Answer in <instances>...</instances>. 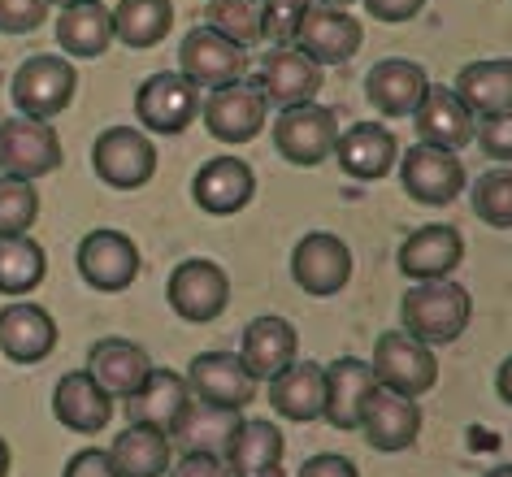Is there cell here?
I'll return each instance as SVG.
<instances>
[{
  "label": "cell",
  "instance_id": "1",
  "mask_svg": "<svg viewBox=\"0 0 512 477\" xmlns=\"http://www.w3.org/2000/svg\"><path fill=\"white\" fill-rule=\"evenodd\" d=\"M400 317H404V334H413L426 347H443L469 330L473 304L460 282L439 278V282H417L413 291H404Z\"/></svg>",
  "mask_w": 512,
  "mask_h": 477
},
{
  "label": "cell",
  "instance_id": "2",
  "mask_svg": "<svg viewBox=\"0 0 512 477\" xmlns=\"http://www.w3.org/2000/svg\"><path fill=\"white\" fill-rule=\"evenodd\" d=\"M369 369H374V382L387 386L395 395H426L439 382V360H434V347H426L421 339L404 330H387L378 334L374 356H369Z\"/></svg>",
  "mask_w": 512,
  "mask_h": 477
},
{
  "label": "cell",
  "instance_id": "3",
  "mask_svg": "<svg viewBox=\"0 0 512 477\" xmlns=\"http://www.w3.org/2000/svg\"><path fill=\"white\" fill-rule=\"evenodd\" d=\"M9 87H14V105H18L22 118L48 122V118H57V113L70 109L74 87H79V70L57 53H35L18 66Z\"/></svg>",
  "mask_w": 512,
  "mask_h": 477
},
{
  "label": "cell",
  "instance_id": "4",
  "mask_svg": "<svg viewBox=\"0 0 512 477\" xmlns=\"http://www.w3.org/2000/svg\"><path fill=\"white\" fill-rule=\"evenodd\" d=\"M200 105H204L200 87L187 83L178 70L148 74L135 92V118L152 135H183L200 118Z\"/></svg>",
  "mask_w": 512,
  "mask_h": 477
},
{
  "label": "cell",
  "instance_id": "5",
  "mask_svg": "<svg viewBox=\"0 0 512 477\" xmlns=\"http://www.w3.org/2000/svg\"><path fill=\"white\" fill-rule=\"evenodd\" d=\"M92 170L105 187L139 191L157 174V144L135 126H109L92 144Z\"/></svg>",
  "mask_w": 512,
  "mask_h": 477
},
{
  "label": "cell",
  "instance_id": "6",
  "mask_svg": "<svg viewBox=\"0 0 512 477\" xmlns=\"http://www.w3.org/2000/svg\"><path fill=\"white\" fill-rule=\"evenodd\" d=\"M61 157L66 152H61V139L48 122L22 118V113L0 122V174L35 183V178L61 170Z\"/></svg>",
  "mask_w": 512,
  "mask_h": 477
},
{
  "label": "cell",
  "instance_id": "7",
  "mask_svg": "<svg viewBox=\"0 0 512 477\" xmlns=\"http://www.w3.org/2000/svg\"><path fill=\"white\" fill-rule=\"evenodd\" d=\"M274 144L278 152L291 161V165H322L326 157H335V144H339V118L330 105H296V109H283L274 122Z\"/></svg>",
  "mask_w": 512,
  "mask_h": 477
},
{
  "label": "cell",
  "instance_id": "8",
  "mask_svg": "<svg viewBox=\"0 0 512 477\" xmlns=\"http://www.w3.org/2000/svg\"><path fill=\"white\" fill-rule=\"evenodd\" d=\"M248 66H252L248 48L230 44L226 35H217L209 27L187 31L183 44H178V74H183L187 83H196V87H209V92L239 83L243 74H248Z\"/></svg>",
  "mask_w": 512,
  "mask_h": 477
},
{
  "label": "cell",
  "instance_id": "9",
  "mask_svg": "<svg viewBox=\"0 0 512 477\" xmlns=\"http://www.w3.org/2000/svg\"><path fill=\"white\" fill-rule=\"evenodd\" d=\"M165 300L183 321H196V326L217 321L230 304V274L217 261H204V256L183 261L165 282Z\"/></svg>",
  "mask_w": 512,
  "mask_h": 477
},
{
  "label": "cell",
  "instance_id": "10",
  "mask_svg": "<svg viewBox=\"0 0 512 477\" xmlns=\"http://www.w3.org/2000/svg\"><path fill=\"white\" fill-rule=\"evenodd\" d=\"M395 174H400V187L413 204H452L460 191H465V165H460L456 152L417 144L404 152V161H395Z\"/></svg>",
  "mask_w": 512,
  "mask_h": 477
},
{
  "label": "cell",
  "instance_id": "11",
  "mask_svg": "<svg viewBox=\"0 0 512 477\" xmlns=\"http://www.w3.org/2000/svg\"><path fill=\"white\" fill-rule=\"evenodd\" d=\"M322 87V66L296 44H274L256 66V92L278 109L309 105Z\"/></svg>",
  "mask_w": 512,
  "mask_h": 477
},
{
  "label": "cell",
  "instance_id": "12",
  "mask_svg": "<svg viewBox=\"0 0 512 477\" xmlns=\"http://www.w3.org/2000/svg\"><path fill=\"white\" fill-rule=\"evenodd\" d=\"M291 278L304 295H317V300L339 295L352 278V248L330 230H313L291 252Z\"/></svg>",
  "mask_w": 512,
  "mask_h": 477
},
{
  "label": "cell",
  "instance_id": "13",
  "mask_svg": "<svg viewBox=\"0 0 512 477\" xmlns=\"http://www.w3.org/2000/svg\"><path fill=\"white\" fill-rule=\"evenodd\" d=\"M191 399L217 408H248L256 399V378L248 365L239 360V352H200L191 356V369L183 373Z\"/></svg>",
  "mask_w": 512,
  "mask_h": 477
},
{
  "label": "cell",
  "instance_id": "14",
  "mask_svg": "<svg viewBox=\"0 0 512 477\" xmlns=\"http://www.w3.org/2000/svg\"><path fill=\"white\" fill-rule=\"evenodd\" d=\"M265 113H270V100L248 83L217 87L200 105L204 131H209L217 144H248V139H256L265 131Z\"/></svg>",
  "mask_w": 512,
  "mask_h": 477
},
{
  "label": "cell",
  "instance_id": "15",
  "mask_svg": "<svg viewBox=\"0 0 512 477\" xmlns=\"http://www.w3.org/2000/svg\"><path fill=\"white\" fill-rule=\"evenodd\" d=\"M79 274L92 291L118 295L139 278V248L122 230H92L79 243Z\"/></svg>",
  "mask_w": 512,
  "mask_h": 477
},
{
  "label": "cell",
  "instance_id": "16",
  "mask_svg": "<svg viewBox=\"0 0 512 477\" xmlns=\"http://www.w3.org/2000/svg\"><path fill=\"white\" fill-rule=\"evenodd\" d=\"M356 430L369 438L374 451H404V447H413L421 434V408H417V399L395 395L374 382V391H369L361 404V425H356Z\"/></svg>",
  "mask_w": 512,
  "mask_h": 477
},
{
  "label": "cell",
  "instance_id": "17",
  "mask_svg": "<svg viewBox=\"0 0 512 477\" xmlns=\"http://www.w3.org/2000/svg\"><path fill=\"white\" fill-rule=\"evenodd\" d=\"M361 22H356L348 9H335V5H309L300 31H296V48H304L317 66H343L361 53Z\"/></svg>",
  "mask_w": 512,
  "mask_h": 477
},
{
  "label": "cell",
  "instance_id": "18",
  "mask_svg": "<svg viewBox=\"0 0 512 477\" xmlns=\"http://www.w3.org/2000/svg\"><path fill=\"white\" fill-rule=\"evenodd\" d=\"M191 196L209 217H230L239 209H248L256 196V174L248 161L239 157H213L196 170V183H191Z\"/></svg>",
  "mask_w": 512,
  "mask_h": 477
},
{
  "label": "cell",
  "instance_id": "19",
  "mask_svg": "<svg viewBox=\"0 0 512 477\" xmlns=\"http://www.w3.org/2000/svg\"><path fill=\"white\" fill-rule=\"evenodd\" d=\"M395 261H400V274L404 278H413V282H439V278L452 274L460 261H465V239H460L456 226H439V222L417 226L413 235L404 239V248H400Z\"/></svg>",
  "mask_w": 512,
  "mask_h": 477
},
{
  "label": "cell",
  "instance_id": "20",
  "mask_svg": "<svg viewBox=\"0 0 512 477\" xmlns=\"http://www.w3.org/2000/svg\"><path fill=\"white\" fill-rule=\"evenodd\" d=\"M335 161H339L343 174L356 178V183H378V178H387L395 170L400 144H395V135L382 122H356L352 131L339 135Z\"/></svg>",
  "mask_w": 512,
  "mask_h": 477
},
{
  "label": "cell",
  "instance_id": "21",
  "mask_svg": "<svg viewBox=\"0 0 512 477\" xmlns=\"http://www.w3.org/2000/svg\"><path fill=\"white\" fill-rule=\"evenodd\" d=\"M300 352V334L296 326H291L287 317H252L248 326H243V339H239V360L248 365V373L256 382H270L274 373H283L291 360H296Z\"/></svg>",
  "mask_w": 512,
  "mask_h": 477
},
{
  "label": "cell",
  "instance_id": "22",
  "mask_svg": "<svg viewBox=\"0 0 512 477\" xmlns=\"http://www.w3.org/2000/svg\"><path fill=\"white\" fill-rule=\"evenodd\" d=\"M426 92H430L426 70H421L417 61H408V57L378 61V66L369 70V79H365V96H369V105H374L382 118H408V113H417V105L426 100Z\"/></svg>",
  "mask_w": 512,
  "mask_h": 477
},
{
  "label": "cell",
  "instance_id": "23",
  "mask_svg": "<svg viewBox=\"0 0 512 477\" xmlns=\"http://www.w3.org/2000/svg\"><path fill=\"white\" fill-rule=\"evenodd\" d=\"M53 412L74 434H100L113 417V395L87 369H70L66 378H57Z\"/></svg>",
  "mask_w": 512,
  "mask_h": 477
},
{
  "label": "cell",
  "instance_id": "24",
  "mask_svg": "<svg viewBox=\"0 0 512 477\" xmlns=\"http://www.w3.org/2000/svg\"><path fill=\"white\" fill-rule=\"evenodd\" d=\"M57 347V321L40 304H5L0 308V352L18 365H40Z\"/></svg>",
  "mask_w": 512,
  "mask_h": 477
},
{
  "label": "cell",
  "instance_id": "25",
  "mask_svg": "<svg viewBox=\"0 0 512 477\" xmlns=\"http://www.w3.org/2000/svg\"><path fill=\"white\" fill-rule=\"evenodd\" d=\"M270 408L287 421L309 425L326 412V365L313 360H291L283 373L270 378Z\"/></svg>",
  "mask_w": 512,
  "mask_h": 477
},
{
  "label": "cell",
  "instance_id": "26",
  "mask_svg": "<svg viewBox=\"0 0 512 477\" xmlns=\"http://www.w3.org/2000/svg\"><path fill=\"white\" fill-rule=\"evenodd\" d=\"M283 430L274 421L261 417H243L230 447L222 451L230 477H278L283 469Z\"/></svg>",
  "mask_w": 512,
  "mask_h": 477
},
{
  "label": "cell",
  "instance_id": "27",
  "mask_svg": "<svg viewBox=\"0 0 512 477\" xmlns=\"http://www.w3.org/2000/svg\"><path fill=\"white\" fill-rule=\"evenodd\" d=\"M413 122H417V139L421 144H430V148H443V152H460V148H469L473 144V113L460 105L452 87H430L426 100L417 105L413 113Z\"/></svg>",
  "mask_w": 512,
  "mask_h": 477
},
{
  "label": "cell",
  "instance_id": "28",
  "mask_svg": "<svg viewBox=\"0 0 512 477\" xmlns=\"http://www.w3.org/2000/svg\"><path fill=\"white\" fill-rule=\"evenodd\" d=\"M87 373H92L113 399H131L139 386L148 382L152 360L144 347L131 339H100V343H92V352H87Z\"/></svg>",
  "mask_w": 512,
  "mask_h": 477
},
{
  "label": "cell",
  "instance_id": "29",
  "mask_svg": "<svg viewBox=\"0 0 512 477\" xmlns=\"http://www.w3.org/2000/svg\"><path fill=\"white\" fill-rule=\"evenodd\" d=\"M374 391V369L361 356H339L335 365H326V412L335 430H356L361 425V404Z\"/></svg>",
  "mask_w": 512,
  "mask_h": 477
},
{
  "label": "cell",
  "instance_id": "30",
  "mask_svg": "<svg viewBox=\"0 0 512 477\" xmlns=\"http://www.w3.org/2000/svg\"><path fill=\"white\" fill-rule=\"evenodd\" d=\"M109 456H113V464H118L122 477H165L170 464H174V443L161 425L131 421L118 438H113Z\"/></svg>",
  "mask_w": 512,
  "mask_h": 477
},
{
  "label": "cell",
  "instance_id": "31",
  "mask_svg": "<svg viewBox=\"0 0 512 477\" xmlns=\"http://www.w3.org/2000/svg\"><path fill=\"white\" fill-rule=\"evenodd\" d=\"M456 100L465 105L473 118H495V113L512 109V61H473L456 74Z\"/></svg>",
  "mask_w": 512,
  "mask_h": 477
},
{
  "label": "cell",
  "instance_id": "32",
  "mask_svg": "<svg viewBox=\"0 0 512 477\" xmlns=\"http://www.w3.org/2000/svg\"><path fill=\"white\" fill-rule=\"evenodd\" d=\"M239 412L235 408H217V404H200V399H191L183 408V417L170 425V438L183 451H209V456H222L230 447V438L239 430Z\"/></svg>",
  "mask_w": 512,
  "mask_h": 477
},
{
  "label": "cell",
  "instance_id": "33",
  "mask_svg": "<svg viewBox=\"0 0 512 477\" xmlns=\"http://www.w3.org/2000/svg\"><path fill=\"white\" fill-rule=\"evenodd\" d=\"M57 44L66 57H100L113 44V14L100 0H83L57 14Z\"/></svg>",
  "mask_w": 512,
  "mask_h": 477
},
{
  "label": "cell",
  "instance_id": "34",
  "mask_svg": "<svg viewBox=\"0 0 512 477\" xmlns=\"http://www.w3.org/2000/svg\"><path fill=\"white\" fill-rule=\"evenodd\" d=\"M191 404V391H187V378L178 369H152L148 382L126 399V412L131 421H148V425H161L170 434V425L183 417V408Z\"/></svg>",
  "mask_w": 512,
  "mask_h": 477
},
{
  "label": "cell",
  "instance_id": "35",
  "mask_svg": "<svg viewBox=\"0 0 512 477\" xmlns=\"http://www.w3.org/2000/svg\"><path fill=\"white\" fill-rule=\"evenodd\" d=\"M113 14V40L126 48H152L174 27V0H118Z\"/></svg>",
  "mask_w": 512,
  "mask_h": 477
},
{
  "label": "cell",
  "instance_id": "36",
  "mask_svg": "<svg viewBox=\"0 0 512 477\" xmlns=\"http://www.w3.org/2000/svg\"><path fill=\"white\" fill-rule=\"evenodd\" d=\"M48 274V256L35 239H0V295H31Z\"/></svg>",
  "mask_w": 512,
  "mask_h": 477
},
{
  "label": "cell",
  "instance_id": "37",
  "mask_svg": "<svg viewBox=\"0 0 512 477\" xmlns=\"http://www.w3.org/2000/svg\"><path fill=\"white\" fill-rule=\"evenodd\" d=\"M209 31L226 35L230 44L252 48L265 40L261 0H209Z\"/></svg>",
  "mask_w": 512,
  "mask_h": 477
},
{
  "label": "cell",
  "instance_id": "38",
  "mask_svg": "<svg viewBox=\"0 0 512 477\" xmlns=\"http://www.w3.org/2000/svg\"><path fill=\"white\" fill-rule=\"evenodd\" d=\"M35 217H40V191H35V183L0 174V239L27 235Z\"/></svg>",
  "mask_w": 512,
  "mask_h": 477
},
{
  "label": "cell",
  "instance_id": "39",
  "mask_svg": "<svg viewBox=\"0 0 512 477\" xmlns=\"http://www.w3.org/2000/svg\"><path fill=\"white\" fill-rule=\"evenodd\" d=\"M473 213L495 230H512V170H486L473 183Z\"/></svg>",
  "mask_w": 512,
  "mask_h": 477
},
{
  "label": "cell",
  "instance_id": "40",
  "mask_svg": "<svg viewBox=\"0 0 512 477\" xmlns=\"http://www.w3.org/2000/svg\"><path fill=\"white\" fill-rule=\"evenodd\" d=\"M313 0H261V18H265V40L274 44H296V31Z\"/></svg>",
  "mask_w": 512,
  "mask_h": 477
},
{
  "label": "cell",
  "instance_id": "41",
  "mask_svg": "<svg viewBox=\"0 0 512 477\" xmlns=\"http://www.w3.org/2000/svg\"><path fill=\"white\" fill-rule=\"evenodd\" d=\"M48 22V0H0V35H31Z\"/></svg>",
  "mask_w": 512,
  "mask_h": 477
},
{
  "label": "cell",
  "instance_id": "42",
  "mask_svg": "<svg viewBox=\"0 0 512 477\" xmlns=\"http://www.w3.org/2000/svg\"><path fill=\"white\" fill-rule=\"evenodd\" d=\"M473 139H478V148L491 161H512V109L495 113V118H482V126L473 131Z\"/></svg>",
  "mask_w": 512,
  "mask_h": 477
},
{
  "label": "cell",
  "instance_id": "43",
  "mask_svg": "<svg viewBox=\"0 0 512 477\" xmlns=\"http://www.w3.org/2000/svg\"><path fill=\"white\" fill-rule=\"evenodd\" d=\"M61 477H122V473H118V464H113L109 451L83 447V451H74V456L66 460V473Z\"/></svg>",
  "mask_w": 512,
  "mask_h": 477
},
{
  "label": "cell",
  "instance_id": "44",
  "mask_svg": "<svg viewBox=\"0 0 512 477\" xmlns=\"http://www.w3.org/2000/svg\"><path fill=\"white\" fill-rule=\"evenodd\" d=\"M170 477H230L222 456H209V451H183V460L170 464Z\"/></svg>",
  "mask_w": 512,
  "mask_h": 477
},
{
  "label": "cell",
  "instance_id": "45",
  "mask_svg": "<svg viewBox=\"0 0 512 477\" xmlns=\"http://www.w3.org/2000/svg\"><path fill=\"white\" fill-rule=\"evenodd\" d=\"M300 477H361V469L348 456H339V451H322V456L300 464Z\"/></svg>",
  "mask_w": 512,
  "mask_h": 477
},
{
  "label": "cell",
  "instance_id": "46",
  "mask_svg": "<svg viewBox=\"0 0 512 477\" xmlns=\"http://www.w3.org/2000/svg\"><path fill=\"white\" fill-rule=\"evenodd\" d=\"M374 22H408L426 9V0H361Z\"/></svg>",
  "mask_w": 512,
  "mask_h": 477
},
{
  "label": "cell",
  "instance_id": "47",
  "mask_svg": "<svg viewBox=\"0 0 512 477\" xmlns=\"http://www.w3.org/2000/svg\"><path fill=\"white\" fill-rule=\"evenodd\" d=\"M495 395L504 399V404L512 408V356L504 360V365H499V373H495Z\"/></svg>",
  "mask_w": 512,
  "mask_h": 477
},
{
  "label": "cell",
  "instance_id": "48",
  "mask_svg": "<svg viewBox=\"0 0 512 477\" xmlns=\"http://www.w3.org/2000/svg\"><path fill=\"white\" fill-rule=\"evenodd\" d=\"M5 473H9V443L0 438V477H5Z\"/></svg>",
  "mask_w": 512,
  "mask_h": 477
},
{
  "label": "cell",
  "instance_id": "49",
  "mask_svg": "<svg viewBox=\"0 0 512 477\" xmlns=\"http://www.w3.org/2000/svg\"><path fill=\"white\" fill-rule=\"evenodd\" d=\"M486 477H512V464H499V469H491Z\"/></svg>",
  "mask_w": 512,
  "mask_h": 477
},
{
  "label": "cell",
  "instance_id": "50",
  "mask_svg": "<svg viewBox=\"0 0 512 477\" xmlns=\"http://www.w3.org/2000/svg\"><path fill=\"white\" fill-rule=\"evenodd\" d=\"M48 5H61V9H70V5H83V0H48Z\"/></svg>",
  "mask_w": 512,
  "mask_h": 477
},
{
  "label": "cell",
  "instance_id": "51",
  "mask_svg": "<svg viewBox=\"0 0 512 477\" xmlns=\"http://www.w3.org/2000/svg\"><path fill=\"white\" fill-rule=\"evenodd\" d=\"M322 5H335V9H348L352 0H322Z\"/></svg>",
  "mask_w": 512,
  "mask_h": 477
}]
</instances>
